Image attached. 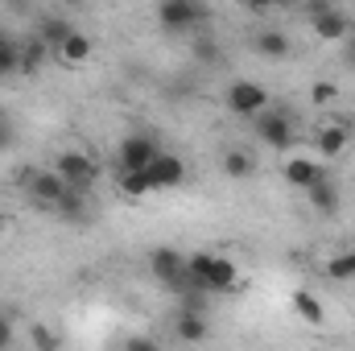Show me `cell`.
Wrapping results in <instances>:
<instances>
[{"label": "cell", "instance_id": "1", "mask_svg": "<svg viewBox=\"0 0 355 351\" xmlns=\"http://www.w3.org/2000/svg\"><path fill=\"white\" fill-rule=\"evenodd\" d=\"M186 273H190L207 293H227V289H236V281H240V268L227 261V257H219V252H190V257H186Z\"/></svg>", "mask_w": 355, "mask_h": 351}, {"label": "cell", "instance_id": "2", "mask_svg": "<svg viewBox=\"0 0 355 351\" xmlns=\"http://www.w3.org/2000/svg\"><path fill=\"white\" fill-rule=\"evenodd\" d=\"M162 145H157V132H128L116 149V170L120 174H137V170H149L157 162Z\"/></svg>", "mask_w": 355, "mask_h": 351}, {"label": "cell", "instance_id": "3", "mask_svg": "<svg viewBox=\"0 0 355 351\" xmlns=\"http://www.w3.org/2000/svg\"><path fill=\"white\" fill-rule=\"evenodd\" d=\"M207 21H211V12L202 4H194V0H162L157 4V25L166 33H190V29L207 25Z\"/></svg>", "mask_w": 355, "mask_h": 351}, {"label": "cell", "instance_id": "4", "mask_svg": "<svg viewBox=\"0 0 355 351\" xmlns=\"http://www.w3.org/2000/svg\"><path fill=\"white\" fill-rule=\"evenodd\" d=\"M252 132H257V141L268 145V149H289L293 145V116L285 112V108H265L261 116H252Z\"/></svg>", "mask_w": 355, "mask_h": 351}, {"label": "cell", "instance_id": "5", "mask_svg": "<svg viewBox=\"0 0 355 351\" xmlns=\"http://www.w3.org/2000/svg\"><path fill=\"white\" fill-rule=\"evenodd\" d=\"M25 194H29V203L33 207H42V211H58V203L67 198V182L54 174V170H25Z\"/></svg>", "mask_w": 355, "mask_h": 351}, {"label": "cell", "instance_id": "6", "mask_svg": "<svg viewBox=\"0 0 355 351\" xmlns=\"http://www.w3.org/2000/svg\"><path fill=\"white\" fill-rule=\"evenodd\" d=\"M306 17H310L314 33H318L322 42H347V37H352V17H347L343 8H331V4H310V8H306Z\"/></svg>", "mask_w": 355, "mask_h": 351}, {"label": "cell", "instance_id": "7", "mask_svg": "<svg viewBox=\"0 0 355 351\" xmlns=\"http://www.w3.org/2000/svg\"><path fill=\"white\" fill-rule=\"evenodd\" d=\"M268 108V91L261 83H252V79H236L232 87H227V112L232 116H261Z\"/></svg>", "mask_w": 355, "mask_h": 351}, {"label": "cell", "instance_id": "8", "mask_svg": "<svg viewBox=\"0 0 355 351\" xmlns=\"http://www.w3.org/2000/svg\"><path fill=\"white\" fill-rule=\"evenodd\" d=\"M54 174L62 178L67 186H75V190H87L95 174H99V166L91 162L87 153H79V149H67V153H58V162H54Z\"/></svg>", "mask_w": 355, "mask_h": 351}, {"label": "cell", "instance_id": "9", "mask_svg": "<svg viewBox=\"0 0 355 351\" xmlns=\"http://www.w3.org/2000/svg\"><path fill=\"white\" fill-rule=\"evenodd\" d=\"M145 264H149V273H153L166 289L178 285V281L186 277V257H182L178 248H166V244H162V248H153V252L145 257Z\"/></svg>", "mask_w": 355, "mask_h": 351}, {"label": "cell", "instance_id": "10", "mask_svg": "<svg viewBox=\"0 0 355 351\" xmlns=\"http://www.w3.org/2000/svg\"><path fill=\"white\" fill-rule=\"evenodd\" d=\"M174 335L182 343H207L211 339V323H207V314L202 310H178L174 314Z\"/></svg>", "mask_w": 355, "mask_h": 351}, {"label": "cell", "instance_id": "11", "mask_svg": "<svg viewBox=\"0 0 355 351\" xmlns=\"http://www.w3.org/2000/svg\"><path fill=\"white\" fill-rule=\"evenodd\" d=\"M322 178H327V170H322L314 157H289V162H285V182L297 186V190H310V186H318Z\"/></svg>", "mask_w": 355, "mask_h": 351}, {"label": "cell", "instance_id": "12", "mask_svg": "<svg viewBox=\"0 0 355 351\" xmlns=\"http://www.w3.org/2000/svg\"><path fill=\"white\" fill-rule=\"evenodd\" d=\"M149 178H153V186H157V190L182 186V178H186V162H182L178 153H157V162L149 166Z\"/></svg>", "mask_w": 355, "mask_h": 351}, {"label": "cell", "instance_id": "13", "mask_svg": "<svg viewBox=\"0 0 355 351\" xmlns=\"http://www.w3.org/2000/svg\"><path fill=\"white\" fill-rule=\"evenodd\" d=\"M306 198H310V207H314L318 215H335V211L343 207V190H339L331 178H322L318 186H310V190H306Z\"/></svg>", "mask_w": 355, "mask_h": 351}, {"label": "cell", "instance_id": "14", "mask_svg": "<svg viewBox=\"0 0 355 351\" xmlns=\"http://www.w3.org/2000/svg\"><path fill=\"white\" fill-rule=\"evenodd\" d=\"M347 141H352V128H347V124H327V128H318V137H314L318 157H339V153L347 149Z\"/></svg>", "mask_w": 355, "mask_h": 351}, {"label": "cell", "instance_id": "15", "mask_svg": "<svg viewBox=\"0 0 355 351\" xmlns=\"http://www.w3.org/2000/svg\"><path fill=\"white\" fill-rule=\"evenodd\" d=\"M252 50H257L261 58H289V33H281V29H261V33H252Z\"/></svg>", "mask_w": 355, "mask_h": 351}, {"label": "cell", "instance_id": "16", "mask_svg": "<svg viewBox=\"0 0 355 351\" xmlns=\"http://www.w3.org/2000/svg\"><path fill=\"white\" fill-rule=\"evenodd\" d=\"M71 33H75V25H71L67 17H42V21H37V33H33V37H37L42 46H54V50H58V46H62V42H67Z\"/></svg>", "mask_w": 355, "mask_h": 351}, {"label": "cell", "instance_id": "17", "mask_svg": "<svg viewBox=\"0 0 355 351\" xmlns=\"http://www.w3.org/2000/svg\"><path fill=\"white\" fill-rule=\"evenodd\" d=\"M58 58H62L67 67H83V62L91 58V37L75 29V33H71V37H67V42L58 46Z\"/></svg>", "mask_w": 355, "mask_h": 351}, {"label": "cell", "instance_id": "18", "mask_svg": "<svg viewBox=\"0 0 355 351\" xmlns=\"http://www.w3.org/2000/svg\"><path fill=\"white\" fill-rule=\"evenodd\" d=\"M293 310H297V318H306L310 327H322V323H327V310H322V302H318L310 289H297V293H293Z\"/></svg>", "mask_w": 355, "mask_h": 351}, {"label": "cell", "instance_id": "19", "mask_svg": "<svg viewBox=\"0 0 355 351\" xmlns=\"http://www.w3.org/2000/svg\"><path fill=\"white\" fill-rule=\"evenodd\" d=\"M252 170H257L252 153H244V149H227L223 153V174L227 178H252Z\"/></svg>", "mask_w": 355, "mask_h": 351}, {"label": "cell", "instance_id": "20", "mask_svg": "<svg viewBox=\"0 0 355 351\" xmlns=\"http://www.w3.org/2000/svg\"><path fill=\"white\" fill-rule=\"evenodd\" d=\"M120 190H124L128 198H145V194H153L157 186H153L149 170H137V174H120Z\"/></svg>", "mask_w": 355, "mask_h": 351}, {"label": "cell", "instance_id": "21", "mask_svg": "<svg viewBox=\"0 0 355 351\" xmlns=\"http://www.w3.org/2000/svg\"><path fill=\"white\" fill-rule=\"evenodd\" d=\"M21 71V46L8 37L4 46H0V79H8V75H17Z\"/></svg>", "mask_w": 355, "mask_h": 351}, {"label": "cell", "instance_id": "22", "mask_svg": "<svg viewBox=\"0 0 355 351\" xmlns=\"http://www.w3.org/2000/svg\"><path fill=\"white\" fill-rule=\"evenodd\" d=\"M327 277H335V281H352L355 277V248L352 252H339L335 261H327Z\"/></svg>", "mask_w": 355, "mask_h": 351}, {"label": "cell", "instance_id": "23", "mask_svg": "<svg viewBox=\"0 0 355 351\" xmlns=\"http://www.w3.org/2000/svg\"><path fill=\"white\" fill-rule=\"evenodd\" d=\"M42 58H46V46H42L37 37H33L29 46H21V71H25V75H29V71H37V67H42Z\"/></svg>", "mask_w": 355, "mask_h": 351}, {"label": "cell", "instance_id": "24", "mask_svg": "<svg viewBox=\"0 0 355 351\" xmlns=\"http://www.w3.org/2000/svg\"><path fill=\"white\" fill-rule=\"evenodd\" d=\"M29 339H33V348L37 351H58V335H54L50 327H42V323L29 327Z\"/></svg>", "mask_w": 355, "mask_h": 351}, {"label": "cell", "instance_id": "25", "mask_svg": "<svg viewBox=\"0 0 355 351\" xmlns=\"http://www.w3.org/2000/svg\"><path fill=\"white\" fill-rule=\"evenodd\" d=\"M124 351H162V343L149 339V335H132V339L124 343Z\"/></svg>", "mask_w": 355, "mask_h": 351}, {"label": "cell", "instance_id": "26", "mask_svg": "<svg viewBox=\"0 0 355 351\" xmlns=\"http://www.w3.org/2000/svg\"><path fill=\"white\" fill-rule=\"evenodd\" d=\"M335 95H339L335 83H314V87H310V99H314V103H331Z\"/></svg>", "mask_w": 355, "mask_h": 351}, {"label": "cell", "instance_id": "27", "mask_svg": "<svg viewBox=\"0 0 355 351\" xmlns=\"http://www.w3.org/2000/svg\"><path fill=\"white\" fill-rule=\"evenodd\" d=\"M12 335H17V331H12V318H8V314L0 310V351L12 348Z\"/></svg>", "mask_w": 355, "mask_h": 351}, {"label": "cell", "instance_id": "28", "mask_svg": "<svg viewBox=\"0 0 355 351\" xmlns=\"http://www.w3.org/2000/svg\"><path fill=\"white\" fill-rule=\"evenodd\" d=\"M194 54H198V58H211V62H215V58H219V46H215V37H198Z\"/></svg>", "mask_w": 355, "mask_h": 351}, {"label": "cell", "instance_id": "29", "mask_svg": "<svg viewBox=\"0 0 355 351\" xmlns=\"http://www.w3.org/2000/svg\"><path fill=\"white\" fill-rule=\"evenodd\" d=\"M343 54H347V67L355 71V29H352V37L343 42Z\"/></svg>", "mask_w": 355, "mask_h": 351}, {"label": "cell", "instance_id": "30", "mask_svg": "<svg viewBox=\"0 0 355 351\" xmlns=\"http://www.w3.org/2000/svg\"><path fill=\"white\" fill-rule=\"evenodd\" d=\"M12 145V128H8V120H0V149H8Z\"/></svg>", "mask_w": 355, "mask_h": 351}, {"label": "cell", "instance_id": "31", "mask_svg": "<svg viewBox=\"0 0 355 351\" xmlns=\"http://www.w3.org/2000/svg\"><path fill=\"white\" fill-rule=\"evenodd\" d=\"M4 42H8V33H4V25H0V46H4Z\"/></svg>", "mask_w": 355, "mask_h": 351}, {"label": "cell", "instance_id": "32", "mask_svg": "<svg viewBox=\"0 0 355 351\" xmlns=\"http://www.w3.org/2000/svg\"><path fill=\"white\" fill-rule=\"evenodd\" d=\"M0 232H4V219H0Z\"/></svg>", "mask_w": 355, "mask_h": 351}, {"label": "cell", "instance_id": "33", "mask_svg": "<svg viewBox=\"0 0 355 351\" xmlns=\"http://www.w3.org/2000/svg\"><path fill=\"white\" fill-rule=\"evenodd\" d=\"M29 351H37V348H29Z\"/></svg>", "mask_w": 355, "mask_h": 351}, {"label": "cell", "instance_id": "34", "mask_svg": "<svg viewBox=\"0 0 355 351\" xmlns=\"http://www.w3.org/2000/svg\"><path fill=\"white\" fill-rule=\"evenodd\" d=\"M0 120H4V116H0Z\"/></svg>", "mask_w": 355, "mask_h": 351}]
</instances>
